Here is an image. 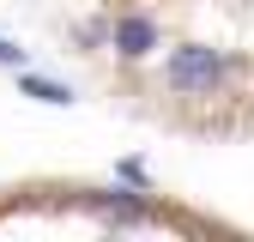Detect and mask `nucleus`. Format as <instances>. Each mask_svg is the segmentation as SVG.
Instances as JSON below:
<instances>
[{"instance_id":"4","label":"nucleus","mask_w":254,"mask_h":242,"mask_svg":"<svg viewBox=\"0 0 254 242\" xmlns=\"http://www.w3.org/2000/svg\"><path fill=\"white\" fill-rule=\"evenodd\" d=\"M0 60H24V49L18 43H0Z\"/></svg>"},{"instance_id":"1","label":"nucleus","mask_w":254,"mask_h":242,"mask_svg":"<svg viewBox=\"0 0 254 242\" xmlns=\"http://www.w3.org/2000/svg\"><path fill=\"white\" fill-rule=\"evenodd\" d=\"M164 79H170L176 91H212V85L230 79V60L212 55V49H176L170 67H164Z\"/></svg>"},{"instance_id":"3","label":"nucleus","mask_w":254,"mask_h":242,"mask_svg":"<svg viewBox=\"0 0 254 242\" xmlns=\"http://www.w3.org/2000/svg\"><path fill=\"white\" fill-rule=\"evenodd\" d=\"M24 91L43 97V103H73V91H61V85H49V79H24Z\"/></svg>"},{"instance_id":"2","label":"nucleus","mask_w":254,"mask_h":242,"mask_svg":"<svg viewBox=\"0 0 254 242\" xmlns=\"http://www.w3.org/2000/svg\"><path fill=\"white\" fill-rule=\"evenodd\" d=\"M115 49H121V55H151V49H157V24L139 18V12L115 18Z\"/></svg>"}]
</instances>
